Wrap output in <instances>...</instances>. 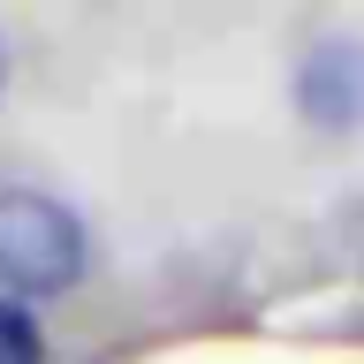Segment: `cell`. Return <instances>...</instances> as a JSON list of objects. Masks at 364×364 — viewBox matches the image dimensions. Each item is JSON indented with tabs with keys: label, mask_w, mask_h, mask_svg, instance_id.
<instances>
[{
	"label": "cell",
	"mask_w": 364,
	"mask_h": 364,
	"mask_svg": "<svg viewBox=\"0 0 364 364\" xmlns=\"http://www.w3.org/2000/svg\"><path fill=\"white\" fill-rule=\"evenodd\" d=\"M0 84H8V46H0Z\"/></svg>",
	"instance_id": "obj_4"
},
{
	"label": "cell",
	"mask_w": 364,
	"mask_h": 364,
	"mask_svg": "<svg viewBox=\"0 0 364 364\" xmlns=\"http://www.w3.org/2000/svg\"><path fill=\"white\" fill-rule=\"evenodd\" d=\"M84 220L61 198L38 190H0V281L16 296H61L84 281Z\"/></svg>",
	"instance_id": "obj_1"
},
{
	"label": "cell",
	"mask_w": 364,
	"mask_h": 364,
	"mask_svg": "<svg viewBox=\"0 0 364 364\" xmlns=\"http://www.w3.org/2000/svg\"><path fill=\"white\" fill-rule=\"evenodd\" d=\"M296 107L326 136L364 129V38H318L296 61Z\"/></svg>",
	"instance_id": "obj_2"
},
{
	"label": "cell",
	"mask_w": 364,
	"mask_h": 364,
	"mask_svg": "<svg viewBox=\"0 0 364 364\" xmlns=\"http://www.w3.org/2000/svg\"><path fill=\"white\" fill-rule=\"evenodd\" d=\"M38 326L16 311V304H0V364H38Z\"/></svg>",
	"instance_id": "obj_3"
}]
</instances>
